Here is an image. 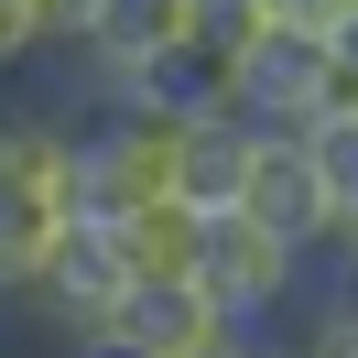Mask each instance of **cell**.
Segmentation results:
<instances>
[{
  "mask_svg": "<svg viewBox=\"0 0 358 358\" xmlns=\"http://www.w3.org/2000/svg\"><path fill=\"white\" fill-rule=\"evenodd\" d=\"M239 206L261 228H282L293 250H336V196H326V174H315V141H282V131H250V174H239Z\"/></svg>",
  "mask_w": 358,
  "mask_h": 358,
  "instance_id": "277c9868",
  "label": "cell"
},
{
  "mask_svg": "<svg viewBox=\"0 0 358 358\" xmlns=\"http://www.w3.org/2000/svg\"><path fill=\"white\" fill-rule=\"evenodd\" d=\"M271 22H293V33H348L358 0H271Z\"/></svg>",
  "mask_w": 358,
  "mask_h": 358,
  "instance_id": "4fadbf2b",
  "label": "cell"
},
{
  "mask_svg": "<svg viewBox=\"0 0 358 358\" xmlns=\"http://www.w3.org/2000/svg\"><path fill=\"white\" fill-rule=\"evenodd\" d=\"M228 76H239V66H228V55L196 33V44L152 55V66H141L120 98H131V109H152V120H185V131H196V120H228Z\"/></svg>",
  "mask_w": 358,
  "mask_h": 358,
  "instance_id": "ba28073f",
  "label": "cell"
},
{
  "mask_svg": "<svg viewBox=\"0 0 358 358\" xmlns=\"http://www.w3.org/2000/svg\"><path fill=\"white\" fill-rule=\"evenodd\" d=\"M239 174H250V120H196L185 131V206H239Z\"/></svg>",
  "mask_w": 358,
  "mask_h": 358,
  "instance_id": "9c48e42d",
  "label": "cell"
},
{
  "mask_svg": "<svg viewBox=\"0 0 358 358\" xmlns=\"http://www.w3.org/2000/svg\"><path fill=\"white\" fill-rule=\"evenodd\" d=\"M55 44H66L55 0H0V76H11V66H44Z\"/></svg>",
  "mask_w": 358,
  "mask_h": 358,
  "instance_id": "30bf717a",
  "label": "cell"
},
{
  "mask_svg": "<svg viewBox=\"0 0 358 358\" xmlns=\"http://www.w3.org/2000/svg\"><path fill=\"white\" fill-rule=\"evenodd\" d=\"M76 228V109L0 98V304H22Z\"/></svg>",
  "mask_w": 358,
  "mask_h": 358,
  "instance_id": "6da1fadb",
  "label": "cell"
},
{
  "mask_svg": "<svg viewBox=\"0 0 358 358\" xmlns=\"http://www.w3.org/2000/svg\"><path fill=\"white\" fill-rule=\"evenodd\" d=\"M293 348H304V358H358V293H326V304H304Z\"/></svg>",
  "mask_w": 358,
  "mask_h": 358,
  "instance_id": "8fae6325",
  "label": "cell"
},
{
  "mask_svg": "<svg viewBox=\"0 0 358 358\" xmlns=\"http://www.w3.org/2000/svg\"><path fill=\"white\" fill-rule=\"evenodd\" d=\"M44 326H66V348H87V336H120V304H131V261H120L109 228H76L66 250L44 261V282L22 293Z\"/></svg>",
  "mask_w": 358,
  "mask_h": 358,
  "instance_id": "5b68a950",
  "label": "cell"
},
{
  "mask_svg": "<svg viewBox=\"0 0 358 358\" xmlns=\"http://www.w3.org/2000/svg\"><path fill=\"white\" fill-rule=\"evenodd\" d=\"M206 33V0H98V22H87V87L98 98H120L152 55H174V44H196Z\"/></svg>",
  "mask_w": 358,
  "mask_h": 358,
  "instance_id": "8992f818",
  "label": "cell"
},
{
  "mask_svg": "<svg viewBox=\"0 0 358 358\" xmlns=\"http://www.w3.org/2000/svg\"><path fill=\"white\" fill-rule=\"evenodd\" d=\"M315 174H326L336 217H358V120H336V131H315Z\"/></svg>",
  "mask_w": 358,
  "mask_h": 358,
  "instance_id": "7c38bea8",
  "label": "cell"
},
{
  "mask_svg": "<svg viewBox=\"0 0 358 358\" xmlns=\"http://www.w3.org/2000/svg\"><path fill=\"white\" fill-rule=\"evenodd\" d=\"M120 336H131V348H152V358H217V348H239L250 326H228V315L206 304V282H131Z\"/></svg>",
  "mask_w": 358,
  "mask_h": 358,
  "instance_id": "52a82bcc",
  "label": "cell"
},
{
  "mask_svg": "<svg viewBox=\"0 0 358 358\" xmlns=\"http://www.w3.org/2000/svg\"><path fill=\"white\" fill-rule=\"evenodd\" d=\"M185 206V120H152L131 98L76 131V217L87 228H131V217H163Z\"/></svg>",
  "mask_w": 358,
  "mask_h": 358,
  "instance_id": "7a4b0ae2",
  "label": "cell"
},
{
  "mask_svg": "<svg viewBox=\"0 0 358 358\" xmlns=\"http://www.w3.org/2000/svg\"><path fill=\"white\" fill-rule=\"evenodd\" d=\"M76 358H152V348H131V336H87Z\"/></svg>",
  "mask_w": 358,
  "mask_h": 358,
  "instance_id": "9a60e30c",
  "label": "cell"
},
{
  "mask_svg": "<svg viewBox=\"0 0 358 358\" xmlns=\"http://www.w3.org/2000/svg\"><path fill=\"white\" fill-rule=\"evenodd\" d=\"M336 293H358V217L336 228Z\"/></svg>",
  "mask_w": 358,
  "mask_h": 358,
  "instance_id": "5bb4252c",
  "label": "cell"
},
{
  "mask_svg": "<svg viewBox=\"0 0 358 358\" xmlns=\"http://www.w3.org/2000/svg\"><path fill=\"white\" fill-rule=\"evenodd\" d=\"M304 250L282 239V228H261L250 206H206L196 217V282H206V304L228 315V326H250L261 336L271 315H293L304 304Z\"/></svg>",
  "mask_w": 358,
  "mask_h": 358,
  "instance_id": "3957f363",
  "label": "cell"
}]
</instances>
